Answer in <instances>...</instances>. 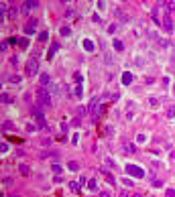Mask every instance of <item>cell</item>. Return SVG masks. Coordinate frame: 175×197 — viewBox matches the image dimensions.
<instances>
[{"mask_svg": "<svg viewBox=\"0 0 175 197\" xmlns=\"http://www.w3.org/2000/svg\"><path fill=\"white\" fill-rule=\"evenodd\" d=\"M53 96L49 94V90L47 87H39L37 90V102H39V106H43V108H51L53 106Z\"/></svg>", "mask_w": 175, "mask_h": 197, "instance_id": "1", "label": "cell"}, {"mask_svg": "<svg viewBox=\"0 0 175 197\" xmlns=\"http://www.w3.org/2000/svg\"><path fill=\"white\" fill-rule=\"evenodd\" d=\"M88 112H90V116H92V120H94V122L98 120V116L102 114V108H100V98H92L90 108H88Z\"/></svg>", "mask_w": 175, "mask_h": 197, "instance_id": "2", "label": "cell"}, {"mask_svg": "<svg viewBox=\"0 0 175 197\" xmlns=\"http://www.w3.org/2000/svg\"><path fill=\"white\" fill-rule=\"evenodd\" d=\"M35 122H37V130L39 132H49V126L45 122V114L41 110H35Z\"/></svg>", "mask_w": 175, "mask_h": 197, "instance_id": "3", "label": "cell"}, {"mask_svg": "<svg viewBox=\"0 0 175 197\" xmlns=\"http://www.w3.org/2000/svg\"><path fill=\"white\" fill-rule=\"evenodd\" d=\"M126 173L130 175V177H137V179H143L145 177V171L137 165H126Z\"/></svg>", "mask_w": 175, "mask_h": 197, "instance_id": "4", "label": "cell"}, {"mask_svg": "<svg viewBox=\"0 0 175 197\" xmlns=\"http://www.w3.org/2000/svg\"><path fill=\"white\" fill-rule=\"evenodd\" d=\"M37 69H39V61L33 57V59H29V63H27V75L29 77H35L37 75Z\"/></svg>", "mask_w": 175, "mask_h": 197, "instance_id": "5", "label": "cell"}, {"mask_svg": "<svg viewBox=\"0 0 175 197\" xmlns=\"http://www.w3.org/2000/svg\"><path fill=\"white\" fill-rule=\"evenodd\" d=\"M35 29H37V18L31 16V18H29V23L25 25L23 31H25V35H35Z\"/></svg>", "mask_w": 175, "mask_h": 197, "instance_id": "6", "label": "cell"}, {"mask_svg": "<svg viewBox=\"0 0 175 197\" xmlns=\"http://www.w3.org/2000/svg\"><path fill=\"white\" fill-rule=\"evenodd\" d=\"M39 81H41V87H47V90H51V87H53V83H51V77H49V73H43V75L39 77Z\"/></svg>", "mask_w": 175, "mask_h": 197, "instance_id": "7", "label": "cell"}, {"mask_svg": "<svg viewBox=\"0 0 175 197\" xmlns=\"http://www.w3.org/2000/svg\"><path fill=\"white\" fill-rule=\"evenodd\" d=\"M81 47H83V51H88V53H92V51L96 49V45H94L92 39H83V41H81Z\"/></svg>", "mask_w": 175, "mask_h": 197, "instance_id": "8", "label": "cell"}, {"mask_svg": "<svg viewBox=\"0 0 175 197\" xmlns=\"http://www.w3.org/2000/svg\"><path fill=\"white\" fill-rule=\"evenodd\" d=\"M37 6H39L37 0H27V2L20 6V10H25V12H27V10H33V8H37Z\"/></svg>", "mask_w": 175, "mask_h": 197, "instance_id": "9", "label": "cell"}, {"mask_svg": "<svg viewBox=\"0 0 175 197\" xmlns=\"http://www.w3.org/2000/svg\"><path fill=\"white\" fill-rule=\"evenodd\" d=\"M100 173H102V177H106V181L110 183V185H116V179L110 175V171H108V169H100Z\"/></svg>", "mask_w": 175, "mask_h": 197, "instance_id": "10", "label": "cell"}, {"mask_svg": "<svg viewBox=\"0 0 175 197\" xmlns=\"http://www.w3.org/2000/svg\"><path fill=\"white\" fill-rule=\"evenodd\" d=\"M163 27H165L169 33L173 31V20H171V16H169V14H165V16H163Z\"/></svg>", "mask_w": 175, "mask_h": 197, "instance_id": "11", "label": "cell"}, {"mask_svg": "<svg viewBox=\"0 0 175 197\" xmlns=\"http://www.w3.org/2000/svg\"><path fill=\"white\" fill-rule=\"evenodd\" d=\"M122 150L126 152V155H133V152H137V144H133V142H126V144L122 146Z\"/></svg>", "mask_w": 175, "mask_h": 197, "instance_id": "12", "label": "cell"}, {"mask_svg": "<svg viewBox=\"0 0 175 197\" xmlns=\"http://www.w3.org/2000/svg\"><path fill=\"white\" fill-rule=\"evenodd\" d=\"M8 10H10V8H8L4 2L0 4V20H2V23H4V18H8Z\"/></svg>", "mask_w": 175, "mask_h": 197, "instance_id": "13", "label": "cell"}, {"mask_svg": "<svg viewBox=\"0 0 175 197\" xmlns=\"http://www.w3.org/2000/svg\"><path fill=\"white\" fill-rule=\"evenodd\" d=\"M133 79H135V77H133V73H130V71H124V73H122V83H124V85H130V83H133Z\"/></svg>", "mask_w": 175, "mask_h": 197, "instance_id": "14", "label": "cell"}, {"mask_svg": "<svg viewBox=\"0 0 175 197\" xmlns=\"http://www.w3.org/2000/svg\"><path fill=\"white\" fill-rule=\"evenodd\" d=\"M6 79H8L10 83H23V77H20V75H16V73H14V75H8Z\"/></svg>", "mask_w": 175, "mask_h": 197, "instance_id": "15", "label": "cell"}, {"mask_svg": "<svg viewBox=\"0 0 175 197\" xmlns=\"http://www.w3.org/2000/svg\"><path fill=\"white\" fill-rule=\"evenodd\" d=\"M59 33H61V35H63V37H69V35H71V29H69V27H67V25H63V27H61V29H59Z\"/></svg>", "mask_w": 175, "mask_h": 197, "instance_id": "16", "label": "cell"}, {"mask_svg": "<svg viewBox=\"0 0 175 197\" xmlns=\"http://www.w3.org/2000/svg\"><path fill=\"white\" fill-rule=\"evenodd\" d=\"M112 47H114L116 51H122V49H124V45H122V41H118V39H114V41H112Z\"/></svg>", "mask_w": 175, "mask_h": 197, "instance_id": "17", "label": "cell"}, {"mask_svg": "<svg viewBox=\"0 0 175 197\" xmlns=\"http://www.w3.org/2000/svg\"><path fill=\"white\" fill-rule=\"evenodd\" d=\"M18 173H20V175H29V173H31L29 165H18Z\"/></svg>", "mask_w": 175, "mask_h": 197, "instance_id": "18", "label": "cell"}, {"mask_svg": "<svg viewBox=\"0 0 175 197\" xmlns=\"http://www.w3.org/2000/svg\"><path fill=\"white\" fill-rule=\"evenodd\" d=\"M88 189H90V191H96V189H98L96 179H88Z\"/></svg>", "mask_w": 175, "mask_h": 197, "instance_id": "19", "label": "cell"}, {"mask_svg": "<svg viewBox=\"0 0 175 197\" xmlns=\"http://www.w3.org/2000/svg\"><path fill=\"white\" fill-rule=\"evenodd\" d=\"M167 118H175V104L167 106Z\"/></svg>", "mask_w": 175, "mask_h": 197, "instance_id": "20", "label": "cell"}, {"mask_svg": "<svg viewBox=\"0 0 175 197\" xmlns=\"http://www.w3.org/2000/svg\"><path fill=\"white\" fill-rule=\"evenodd\" d=\"M18 47H20V49H27V47H29V39H27V37L18 39Z\"/></svg>", "mask_w": 175, "mask_h": 197, "instance_id": "21", "label": "cell"}, {"mask_svg": "<svg viewBox=\"0 0 175 197\" xmlns=\"http://www.w3.org/2000/svg\"><path fill=\"white\" fill-rule=\"evenodd\" d=\"M57 49H59V43H53V45L49 47V57H53V55L57 53Z\"/></svg>", "mask_w": 175, "mask_h": 197, "instance_id": "22", "label": "cell"}, {"mask_svg": "<svg viewBox=\"0 0 175 197\" xmlns=\"http://www.w3.org/2000/svg\"><path fill=\"white\" fill-rule=\"evenodd\" d=\"M2 130H14V124L10 120H6V122H2Z\"/></svg>", "mask_w": 175, "mask_h": 197, "instance_id": "23", "label": "cell"}, {"mask_svg": "<svg viewBox=\"0 0 175 197\" xmlns=\"http://www.w3.org/2000/svg\"><path fill=\"white\" fill-rule=\"evenodd\" d=\"M16 16H18V8H14V6H12V8L8 10V18H16Z\"/></svg>", "mask_w": 175, "mask_h": 197, "instance_id": "24", "label": "cell"}, {"mask_svg": "<svg viewBox=\"0 0 175 197\" xmlns=\"http://www.w3.org/2000/svg\"><path fill=\"white\" fill-rule=\"evenodd\" d=\"M69 189H71L73 193H77V191H79V183H75V181H69Z\"/></svg>", "mask_w": 175, "mask_h": 197, "instance_id": "25", "label": "cell"}, {"mask_svg": "<svg viewBox=\"0 0 175 197\" xmlns=\"http://www.w3.org/2000/svg\"><path fill=\"white\" fill-rule=\"evenodd\" d=\"M75 96H77V98H81V96H83V87H81V83H77V85H75Z\"/></svg>", "mask_w": 175, "mask_h": 197, "instance_id": "26", "label": "cell"}, {"mask_svg": "<svg viewBox=\"0 0 175 197\" xmlns=\"http://www.w3.org/2000/svg\"><path fill=\"white\" fill-rule=\"evenodd\" d=\"M69 171H79V163L77 161H71L69 163Z\"/></svg>", "mask_w": 175, "mask_h": 197, "instance_id": "27", "label": "cell"}, {"mask_svg": "<svg viewBox=\"0 0 175 197\" xmlns=\"http://www.w3.org/2000/svg\"><path fill=\"white\" fill-rule=\"evenodd\" d=\"M120 181H122L126 187H133V185H135V181H133V179H128V177H124V179H120Z\"/></svg>", "mask_w": 175, "mask_h": 197, "instance_id": "28", "label": "cell"}, {"mask_svg": "<svg viewBox=\"0 0 175 197\" xmlns=\"http://www.w3.org/2000/svg\"><path fill=\"white\" fill-rule=\"evenodd\" d=\"M0 100H2V104H10V102H12L8 94H2V96H0Z\"/></svg>", "mask_w": 175, "mask_h": 197, "instance_id": "29", "label": "cell"}, {"mask_svg": "<svg viewBox=\"0 0 175 197\" xmlns=\"http://www.w3.org/2000/svg\"><path fill=\"white\" fill-rule=\"evenodd\" d=\"M47 39H49V33H47V31L39 33V41H47Z\"/></svg>", "mask_w": 175, "mask_h": 197, "instance_id": "30", "label": "cell"}, {"mask_svg": "<svg viewBox=\"0 0 175 197\" xmlns=\"http://www.w3.org/2000/svg\"><path fill=\"white\" fill-rule=\"evenodd\" d=\"M51 169H53V173H57V175L61 173V165H57V163H53V165H51Z\"/></svg>", "mask_w": 175, "mask_h": 197, "instance_id": "31", "label": "cell"}, {"mask_svg": "<svg viewBox=\"0 0 175 197\" xmlns=\"http://www.w3.org/2000/svg\"><path fill=\"white\" fill-rule=\"evenodd\" d=\"M104 161H106V165H108V167H110V169H114V167H116V165H114V161H112L110 157H106Z\"/></svg>", "mask_w": 175, "mask_h": 197, "instance_id": "32", "label": "cell"}, {"mask_svg": "<svg viewBox=\"0 0 175 197\" xmlns=\"http://www.w3.org/2000/svg\"><path fill=\"white\" fill-rule=\"evenodd\" d=\"M77 114H79V116H83V114H90V112H88L83 106H79V108H77Z\"/></svg>", "mask_w": 175, "mask_h": 197, "instance_id": "33", "label": "cell"}, {"mask_svg": "<svg viewBox=\"0 0 175 197\" xmlns=\"http://www.w3.org/2000/svg\"><path fill=\"white\" fill-rule=\"evenodd\" d=\"M153 187H163V181L161 179H153Z\"/></svg>", "mask_w": 175, "mask_h": 197, "instance_id": "34", "label": "cell"}, {"mask_svg": "<svg viewBox=\"0 0 175 197\" xmlns=\"http://www.w3.org/2000/svg\"><path fill=\"white\" fill-rule=\"evenodd\" d=\"M8 148H10V146H8L6 142H2V146H0V150H2V155H4V152H8Z\"/></svg>", "mask_w": 175, "mask_h": 197, "instance_id": "35", "label": "cell"}, {"mask_svg": "<svg viewBox=\"0 0 175 197\" xmlns=\"http://www.w3.org/2000/svg\"><path fill=\"white\" fill-rule=\"evenodd\" d=\"M165 197H175V191H173V189H167V191H165Z\"/></svg>", "mask_w": 175, "mask_h": 197, "instance_id": "36", "label": "cell"}, {"mask_svg": "<svg viewBox=\"0 0 175 197\" xmlns=\"http://www.w3.org/2000/svg\"><path fill=\"white\" fill-rule=\"evenodd\" d=\"M167 14H169V16H175V4L169 6V12H167Z\"/></svg>", "mask_w": 175, "mask_h": 197, "instance_id": "37", "label": "cell"}, {"mask_svg": "<svg viewBox=\"0 0 175 197\" xmlns=\"http://www.w3.org/2000/svg\"><path fill=\"white\" fill-rule=\"evenodd\" d=\"M159 102H157V98H149V106H157Z\"/></svg>", "mask_w": 175, "mask_h": 197, "instance_id": "38", "label": "cell"}, {"mask_svg": "<svg viewBox=\"0 0 175 197\" xmlns=\"http://www.w3.org/2000/svg\"><path fill=\"white\" fill-rule=\"evenodd\" d=\"M145 140H147L145 134H139V136H137V142H145Z\"/></svg>", "mask_w": 175, "mask_h": 197, "instance_id": "39", "label": "cell"}, {"mask_svg": "<svg viewBox=\"0 0 175 197\" xmlns=\"http://www.w3.org/2000/svg\"><path fill=\"white\" fill-rule=\"evenodd\" d=\"M2 183H4V185H10L12 179H10V177H2Z\"/></svg>", "mask_w": 175, "mask_h": 197, "instance_id": "40", "label": "cell"}, {"mask_svg": "<svg viewBox=\"0 0 175 197\" xmlns=\"http://www.w3.org/2000/svg\"><path fill=\"white\" fill-rule=\"evenodd\" d=\"M100 197H110V191H106V189L100 191Z\"/></svg>", "mask_w": 175, "mask_h": 197, "instance_id": "41", "label": "cell"}, {"mask_svg": "<svg viewBox=\"0 0 175 197\" xmlns=\"http://www.w3.org/2000/svg\"><path fill=\"white\" fill-rule=\"evenodd\" d=\"M65 16H67V18H71V16H75V12H73V10H67V12H65Z\"/></svg>", "mask_w": 175, "mask_h": 197, "instance_id": "42", "label": "cell"}, {"mask_svg": "<svg viewBox=\"0 0 175 197\" xmlns=\"http://www.w3.org/2000/svg\"><path fill=\"white\" fill-rule=\"evenodd\" d=\"M133 197H143V195H141V193H135V195H133Z\"/></svg>", "mask_w": 175, "mask_h": 197, "instance_id": "43", "label": "cell"}, {"mask_svg": "<svg viewBox=\"0 0 175 197\" xmlns=\"http://www.w3.org/2000/svg\"><path fill=\"white\" fill-rule=\"evenodd\" d=\"M8 197H18V195H8Z\"/></svg>", "mask_w": 175, "mask_h": 197, "instance_id": "44", "label": "cell"}, {"mask_svg": "<svg viewBox=\"0 0 175 197\" xmlns=\"http://www.w3.org/2000/svg\"><path fill=\"white\" fill-rule=\"evenodd\" d=\"M173 92H175V87H173Z\"/></svg>", "mask_w": 175, "mask_h": 197, "instance_id": "45", "label": "cell"}]
</instances>
